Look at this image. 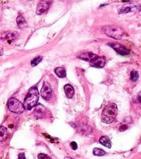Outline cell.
<instances>
[{
	"instance_id": "cell-8",
	"label": "cell",
	"mask_w": 141,
	"mask_h": 159,
	"mask_svg": "<svg viewBox=\"0 0 141 159\" xmlns=\"http://www.w3.org/2000/svg\"><path fill=\"white\" fill-rule=\"evenodd\" d=\"M52 91L50 85L47 82H44L41 90V95L44 99L49 100L52 96Z\"/></svg>"
},
{
	"instance_id": "cell-5",
	"label": "cell",
	"mask_w": 141,
	"mask_h": 159,
	"mask_svg": "<svg viewBox=\"0 0 141 159\" xmlns=\"http://www.w3.org/2000/svg\"><path fill=\"white\" fill-rule=\"evenodd\" d=\"M8 106L11 112L16 114L22 113L25 109L23 104L15 98H11L9 99Z\"/></svg>"
},
{
	"instance_id": "cell-13",
	"label": "cell",
	"mask_w": 141,
	"mask_h": 159,
	"mask_svg": "<svg viewBox=\"0 0 141 159\" xmlns=\"http://www.w3.org/2000/svg\"><path fill=\"white\" fill-rule=\"evenodd\" d=\"M64 91L65 93L68 98H72L74 95V89H73L72 85L67 84L64 86Z\"/></svg>"
},
{
	"instance_id": "cell-2",
	"label": "cell",
	"mask_w": 141,
	"mask_h": 159,
	"mask_svg": "<svg viewBox=\"0 0 141 159\" xmlns=\"http://www.w3.org/2000/svg\"><path fill=\"white\" fill-rule=\"evenodd\" d=\"M39 98V93L37 87H32L29 89L24 101V108L30 110L36 106Z\"/></svg>"
},
{
	"instance_id": "cell-17",
	"label": "cell",
	"mask_w": 141,
	"mask_h": 159,
	"mask_svg": "<svg viewBox=\"0 0 141 159\" xmlns=\"http://www.w3.org/2000/svg\"><path fill=\"white\" fill-rule=\"evenodd\" d=\"M17 24L20 28H23L26 26V21L22 16H18L16 19Z\"/></svg>"
},
{
	"instance_id": "cell-15",
	"label": "cell",
	"mask_w": 141,
	"mask_h": 159,
	"mask_svg": "<svg viewBox=\"0 0 141 159\" xmlns=\"http://www.w3.org/2000/svg\"><path fill=\"white\" fill-rule=\"evenodd\" d=\"M8 131L7 129L4 126L0 127V142L5 141L8 137Z\"/></svg>"
},
{
	"instance_id": "cell-4",
	"label": "cell",
	"mask_w": 141,
	"mask_h": 159,
	"mask_svg": "<svg viewBox=\"0 0 141 159\" xmlns=\"http://www.w3.org/2000/svg\"><path fill=\"white\" fill-rule=\"evenodd\" d=\"M140 11H141V4L137 3H126L118 10L119 15L127 14L129 12H139Z\"/></svg>"
},
{
	"instance_id": "cell-6",
	"label": "cell",
	"mask_w": 141,
	"mask_h": 159,
	"mask_svg": "<svg viewBox=\"0 0 141 159\" xmlns=\"http://www.w3.org/2000/svg\"><path fill=\"white\" fill-rule=\"evenodd\" d=\"M53 0H41V1L37 5V15H41L50 8Z\"/></svg>"
},
{
	"instance_id": "cell-25",
	"label": "cell",
	"mask_w": 141,
	"mask_h": 159,
	"mask_svg": "<svg viewBox=\"0 0 141 159\" xmlns=\"http://www.w3.org/2000/svg\"><path fill=\"white\" fill-rule=\"evenodd\" d=\"M64 159H73V158H71V157H65L64 158Z\"/></svg>"
},
{
	"instance_id": "cell-24",
	"label": "cell",
	"mask_w": 141,
	"mask_h": 159,
	"mask_svg": "<svg viewBox=\"0 0 141 159\" xmlns=\"http://www.w3.org/2000/svg\"><path fill=\"white\" fill-rule=\"evenodd\" d=\"M138 98L139 99V101L141 102V91L139 92V93L138 95Z\"/></svg>"
},
{
	"instance_id": "cell-1",
	"label": "cell",
	"mask_w": 141,
	"mask_h": 159,
	"mask_svg": "<svg viewBox=\"0 0 141 159\" xmlns=\"http://www.w3.org/2000/svg\"><path fill=\"white\" fill-rule=\"evenodd\" d=\"M118 115V107L115 103L106 106L102 114V121L105 124H111L115 121Z\"/></svg>"
},
{
	"instance_id": "cell-14",
	"label": "cell",
	"mask_w": 141,
	"mask_h": 159,
	"mask_svg": "<svg viewBox=\"0 0 141 159\" xmlns=\"http://www.w3.org/2000/svg\"><path fill=\"white\" fill-rule=\"evenodd\" d=\"M99 142L106 147H108L109 149L111 147V140L107 136H102L99 139Z\"/></svg>"
},
{
	"instance_id": "cell-9",
	"label": "cell",
	"mask_w": 141,
	"mask_h": 159,
	"mask_svg": "<svg viewBox=\"0 0 141 159\" xmlns=\"http://www.w3.org/2000/svg\"><path fill=\"white\" fill-rule=\"evenodd\" d=\"M106 64V60L103 57H97L90 62L91 67L95 68H103Z\"/></svg>"
},
{
	"instance_id": "cell-23",
	"label": "cell",
	"mask_w": 141,
	"mask_h": 159,
	"mask_svg": "<svg viewBox=\"0 0 141 159\" xmlns=\"http://www.w3.org/2000/svg\"><path fill=\"white\" fill-rule=\"evenodd\" d=\"M18 159H26L25 154L24 153L19 154V156H18Z\"/></svg>"
},
{
	"instance_id": "cell-11",
	"label": "cell",
	"mask_w": 141,
	"mask_h": 159,
	"mask_svg": "<svg viewBox=\"0 0 141 159\" xmlns=\"http://www.w3.org/2000/svg\"><path fill=\"white\" fill-rule=\"evenodd\" d=\"M46 112V109L41 104H37L35 107L34 115L37 118H42Z\"/></svg>"
},
{
	"instance_id": "cell-21",
	"label": "cell",
	"mask_w": 141,
	"mask_h": 159,
	"mask_svg": "<svg viewBox=\"0 0 141 159\" xmlns=\"http://www.w3.org/2000/svg\"><path fill=\"white\" fill-rule=\"evenodd\" d=\"M39 159H52L49 155L44 154H40L37 156Z\"/></svg>"
},
{
	"instance_id": "cell-16",
	"label": "cell",
	"mask_w": 141,
	"mask_h": 159,
	"mask_svg": "<svg viewBox=\"0 0 141 159\" xmlns=\"http://www.w3.org/2000/svg\"><path fill=\"white\" fill-rule=\"evenodd\" d=\"M55 73L59 78H65L66 76V70L64 67H57L55 69Z\"/></svg>"
},
{
	"instance_id": "cell-7",
	"label": "cell",
	"mask_w": 141,
	"mask_h": 159,
	"mask_svg": "<svg viewBox=\"0 0 141 159\" xmlns=\"http://www.w3.org/2000/svg\"><path fill=\"white\" fill-rule=\"evenodd\" d=\"M108 45L120 55H127L129 54V51L121 44L118 43H110Z\"/></svg>"
},
{
	"instance_id": "cell-12",
	"label": "cell",
	"mask_w": 141,
	"mask_h": 159,
	"mask_svg": "<svg viewBox=\"0 0 141 159\" xmlns=\"http://www.w3.org/2000/svg\"><path fill=\"white\" fill-rule=\"evenodd\" d=\"M18 36V33L14 31H8L3 32L0 36V39L3 40H8V41H13Z\"/></svg>"
},
{
	"instance_id": "cell-3",
	"label": "cell",
	"mask_w": 141,
	"mask_h": 159,
	"mask_svg": "<svg viewBox=\"0 0 141 159\" xmlns=\"http://www.w3.org/2000/svg\"><path fill=\"white\" fill-rule=\"evenodd\" d=\"M102 30L107 36L115 39H121L124 34L123 29L116 26H106Z\"/></svg>"
},
{
	"instance_id": "cell-19",
	"label": "cell",
	"mask_w": 141,
	"mask_h": 159,
	"mask_svg": "<svg viewBox=\"0 0 141 159\" xmlns=\"http://www.w3.org/2000/svg\"><path fill=\"white\" fill-rule=\"evenodd\" d=\"M139 73L137 71H132L131 73V79L133 82H136L139 79Z\"/></svg>"
},
{
	"instance_id": "cell-22",
	"label": "cell",
	"mask_w": 141,
	"mask_h": 159,
	"mask_svg": "<svg viewBox=\"0 0 141 159\" xmlns=\"http://www.w3.org/2000/svg\"><path fill=\"white\" fill-rule=\"evenodd\" d=\"M70 146H71L72 149L73 150H77V148H78L77 144L75 142H72L70 143Z\"/></svg>"
},
{
	"instance_id": "cell-18",
	"label": "cell",
	"mask_w": 141,
	"mask_h": 159,
	"mask_svg": "<svg viewBox=\"0 0 141 159\" xmlns=\"http://www.w3.org/2000/svg\"><path fill=\"white\" fill-rule=\"evenodd\" d=\"M93 153L96 156H103L106 154V152L99 148H95L93 150Z\"/></svg>"
},
{
	"instance_id": "cell-20",
	"label": "cell",
	"mask_w": 141,
	"mask_h": 159,
	"mask_svg": "<svg viewBox=\"0 0 141 159\" xmlns=\"http://www.w3.org/2000/svg\"><path fill=\"white\" fill-rule=\"evenodd\" d=\"M42 57H37L36 58H34L31 61V66L32 67H35V66L37 65L40 62L42 61Z\"/></svg>"
},
{
	"instance_id": "cell-10",
	"label": "cell",
	"mask_w": 141,
	"mask_h": 159,
	"mask_svg": "<svg viewBox=\"0 0 141 159\" xmlns=\"http://www.w3.org/2000/svg\"><path fill=\"white\" fill-rule=\"evenodd\" d=\"M97 57H98L97 55L93 54V53H92L91 52H82L78 55V58L83 60V61H85L90 62L91 61H93V60Z\"/></svg>"
}]
</instances>
